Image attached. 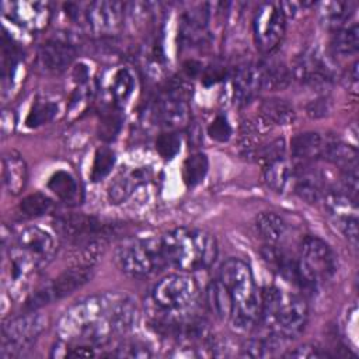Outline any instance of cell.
Segmentation results:
<instances>
[{"label": "cell", "instance_id": "cell-1", "mask_svg": "<svg viewBox=\"0 0 359 359\" xmlns=\"http://www.w3.org/2000/svg\"><path fill=\"white\" fill-rule=\"evenodd\" d=\"M136 320L137 309L129 296L102 293L72 306L59 320L57 334L67 345L93 348L129 331Z\"/></svg>", "mask_w": 359, "mask_h": 359}, {"label": "cell", "instance_id": "cell-2", "mask_svg": "<svg viewBox=\"0 0 359 359\" xmlns=\"http://www.w3.org/2000/svg\"><path fill=\"white\" fill-rule=\"evenodd\" d=\"M217 279L230 299L229 321L233 328L243 332L255 328L259 323L261 302L251 268L240 258H229L222 264Z\"/></svg>", "mask_w": 359, "mask_h": 359}, {"label": "cell", "instance_id": "cell-3", "mask_svg": "<svg viewBox=\"0 0 359 359\" xmlns=\"http://www.w3.org/2000/svg\"><path fill=\"white\" fill-rule=\"evenodd\" d=\"M259 323L264 330L280 341L297 337L307 323V304L296 293L278 286H265L259 292Z\"/></svg>", "mask_w": 359, "mask_h": 359}, {"label": "cell", "instance_id": "cell-4", "mask_svg": "<svg viewBox=\"0 0 359 359\" xmlns=\"http://www.w3.org/2000/svg\"><path fill=\"white\" fill-rule=\"evenodd\" d=\"M168 265L192 272L209 268L217 257L216 238L201 229L178 227L161 237Z\"/></svg>", "mask_w": 359, "mask_h": 359}, {"label": "cell", "instance_id": "cell-5", "mask_svg": "<svg viewBox=\"0 0 359 359\" xmlns=\"http://www.w3.org/2000/svg\"><path fill=\"white\" fill-rule=\"evenodd\" d=\"M116 259L121 269L132 278H149L168 265L163 241L156 237L128 240L118 248Z\"/></svg>", "mask_w": 359, "mask_h": 359}, {"label": "cell", "instance_id": "cell-6", "mask_svg": "<svg viewBox=\"0 0 359 359\" xmlns=\"http://www.w3.org/2000/svg\"><path fill=\"white\" fill-rule=\"evenodd\" d=\"M297 266L304 290H313L320 283L330 280L338 268L337 255L321 238L307 236L300 244Z\"/></svg>", "mask_w": 359, "mask_h": 359}, {"label": "cell", "instance_id": "cell-7", "mask_svg": "<svg viewBox=\"0 0 359 359\" xmlns=\"http://www.w3.org/2000/svg\"><path fill=\"white\" fill-rule=\"evenodd\" d=\"M196 296L195 280L184 273H171L161 278L151 292L154 304L171 316L187 311L195 303Z\"/></svg>", "mask_w": 359, "mask_h": 359}, {"label": "cell", "instance_id": "cell-8", "mask_svg": "<svg viewBox=\"0 0 359 359\" xmlns=\"http://www.w3.org/2000/svg\"><path fill=\"white\" fill-rule=\"evenodd\" d=\"M93 268H83V266H70L60 275H57L49 283L41 286L35 290L25 302V307L31 311L50 304L52 302H57L74 290L84 286L91 279Z\"/></svg>", "mask_w": 359, "mask_h": 359}, {"label": "cell", "instance_id": "cell-9", "mask_svg": "<svg viewBox=\"0 0 359 359\" xmlns=\"http://www.w3.org/2000/svg\"><path fill=\"white\" fill-rule=\"evenodd\" d=\"M252 28L257 48L264 53L272 52L280 43L286 29V15L280 3H262L255 11Z\"/></svg>", "mask_w": 359, "mask_h": 359}, {"label": "cell", "instance_id": "cell-10", "mask_svg": "<svg viewBox=\"0 0 359 359\" xmlns=\"http://www.w3.org/2000/svg\"><path fill=\"white\" fill-rule=\"evenodd\" d=\"M48 327V318L38 313H29L4 323L1 355H15L28 348Z\"/></svg>", "mask_w": 359, "mask_h": 359}, {"label": "cell", "instance_id": "cell-11", "mask_svg": "<svg viewBox=\"0 0 359 359\" xmlns=\"http://www.w3.org/2000/svg\"><path fill=\"white\" fill-rule=\"evenodd\" d=\"M55 229L62 238L73 245L83 244L91 240H105L109 229L94 216L83 213L59 215L55 219Z\"/></svg>", "mask_w": 359, "mask_h": 359}, {"label": "cell", "instance_id": "cell-12", "mask_svg": "<svg viewBox=\"0 0 359 359\" xmlns=\"http://www.w3.org/2000/svg\"><path fill=\"white\" fill-rule=\"evenodd\" d=\"M154 116L167 129H178L188 125L191 108L185 88L172 86L164 90L154 104Z\"/></svg>", "mask_w": 359, "mask_h": 359}, {"label": "cell", "instance_id": "cell-13", "mask_svg": "<svg viewBox=\"0 0 359 359\" xmlns=\"http://www.w3.org/2000/svg\"><path fill=\"white\" fill-rule=\"evenodd\" d=\"M88 29L98 36H114L123 22V4L119 1H93L84 11Z\"/></svg>", "mask_w": 359, "mask_h": 359}, {"label": "cell", "instance_id": "cell-14", "mask_svg": "<svg viewBox=\"0 0 359 359\" xmlns=\"http://www.w3.org/2000/svg\"><path fill=\"white\" fill-rule=\"evenodd\" d=\"M14 245L34 261L38 268L46 266L56 254V244L52 236L36 226L22 229Z\"/></svg>", "mask_w": 359, "mask_h": 359}, {"label": "cell", "instance_id": "cell-15", "mask_svg": "<svg viewBox=\"0 0 359 359\" xmlns=\"http://www.w3.org/2000/svg\"><path fill=\"white\" fill-rule=\"evenodd\" d=\"M1 7L11 21L29 31L43 29L52 17L50 6L45 1H6Z\"/></svg>", "mask_w": 359, "mask_h": 359}, {"label": "cell", "instance_id": "cell-16", "mask_svg": "<svg viewBox=\"0 0 359 359\" xmlns=\"http://www.w3.org/2000/svg\"><path fill=\"white\" fill-rule=\"evenodd\" d=\"M292 188L294 194L309 203L324 199L328 191L324 174L311 163H297L293 165Z\"/></svg>", "mask_w": 359, "mask_h": 359}, {"label": "cell", "instance_id": "cell-17", "mask_svg": "<svg viewBox=\"0 0 359 359\" xmlns=\"http://www.w3.org/2000/svg\"><path fill=\"white\" fill-rule=\"evenodd\" d=\"M76 48L66 39L53 38L39 46L38 59L45 72L62 73L76 59Z\"/></svg>", "mask_w": 359, "mask_h": 359}, {"label": "cell", "instance_id": "cell-18", "mask_svg": "<svg viewBox=\"0 0 359 359\" xmlns=\"http://www.w3.org/2000/svg\"><path fill=\"white\" fill-rule=\"evenodd\" d=\"M234 101L238 105L248 104L261 91L258 63H245L236 69L233 77Z\"/></svg>", "mask_w": 359, "mask_h": 359}, {"label": "cell", "instance_id": "cell-19", "mask_svg": "<svg viewBox=\"0 0 359 359\" xmlns=\"http://www.w3.org/2000/svg\"><path fill=\"white\" fill-rule=\"evenodd\" d=\"M296 77L314 88L327 87L331 83V73L324 60L316 53H307L300 56L294 67Z\"/></svg>", "mask_w": 359, "mask_h": 359}, {"label": "cell", "instance_id": "cell-20", "mask_svg": "<svg viewBox=\"0 0 359 359\" xmlns=\"http://www.w3.org/2000/svg\"><path fill=\"white\" fill-rule=\"evenodd\" d=\"M3 182L8 194L18 195L27 185L28 168L22 156L14 150L7 151L1 160Z\"/></svg>", "mask_w": 359, "mask_h": 359}, {"label": "cell", "instance_id": "cell-21", "mask_svg": "<svg viewBox=\"0 0 359 359\" xmlns=\"http://www.w3.org/2000/svg\"><path fill=\"white\" fill-rule=\"evenodd\" d=\"M150 177L147 168H132L118 177L108 188V198L111 203H122L130 198L135 189L146 184Z\"/></svg>", "mask_w": 359, "mask_h": 359}, {"label": "cell", "instance_id": "cell-22", "mask_svg": "<svg viewBox=\"0 0 359 359\" xmlns=\"http://www.w3.org/2000/svg\"><path fill=\"white\" fill-rule=\"evenodd\" d=\"M325 142L317 132H302L290 140L292 156L299 163H313L323 157Z\"/></svg>", "mask_w": 359, "mask_h": 359}, {"label": "cell", "instance_id": "cell-23", "mask_svg": "<svg viewBox=\"0 0 359 359\" xmlns=\"http://www.w3.org/2000/svg\"><path fill=\"white\" fill-rule=\"evenodd\" d=\"M255 229L265 245H280L286 237V223L273 212H262L255 219Z\"/></svg>", "mask_w": 359, "mask_h": 359}, {"label": "cell", "instance_id": "cell-24", "mask_svg": "<svg viewBox=\"0 0 359 359\" xmlns=\"http://www.w3.org/2000/svg\"><path fill=\"white\" fill-rule=\"evenodd\" d=\"M259 77H261V90H283L290 83V72L286 65L280 60H264L258 63Z\"/></svg>", "mask_w": 359, "mask_h": 359}, {"label": "cell", "instance_id": "cell-25", "mask_svg": "<svg viewBox=\"0 0 359 359\" xmlns=\"http://www.w3.org/2000/svg\"><path fill=\"white\" fill-rule=\"evenodd\" d=\"M294 108L282 98H266L259 105V118H262L269 126H285L294 121Z\"/></svg>", "mask_w": 359, "mask_h": 359}, {"label": "cell", "instance_id": "cell-26", "mask_svg": "<svg viewBox=\"0 0 359 359\" xmlns=\"http://www.w3.org/2000/svg\"><path fill=\"white\" fill-rule=\"evenodd\" d=\"M48 188L65 203L77 205L81 201V191L74 177L67 171H56L49 182Z\"/></svg>", "mask_w": 359, "mask_h": 359}, {"label": "cell", "instance_id": "cell-27", "mask_svg": "<svg viewBox=\"0 0 359 359\" xmlns=\"http://www.w3.org/2000/svg\"><path fill=\"white\" fill-rule=\"evenodd\" d=\"M323 157L338 165L341 171L358 168V150L339 140L325 142Z\"/></svg>", "mask_w": 359, "mask_h": 359}, {"label": "cell", "instance_id": "cell-28", "mask_svg": "<svg viewBox=\"0 0 359 359\" xmlns=\"http://www.w3.org/2000/svg\"><path fill=\"white\" fill-rule=\"evenodd\" d=\"M264 178L269 188L276 192H283L292 187L293 164L286 158H280L264 167Z\"/></svg>", "mask_w": 359, "mask_h": 359}, {"label": "cell", "instance_id": "cell-29", "mask_svg": "<svg viewBox=\"0 0 359 359\" xmlns=\"http://www.w3.org/2000/svg\"><path fill=\"white\" fill-rule=\"evenodd\" d=\"M331 48L339 56H349L359 49V27L358 24L345 25L334 29L331 36Z\"/></svg>", "mask_w": 359, "mask_h": 359}, {"label": "cell", "instance_id": "cell-30", "mask_svg": "<svg viewBox=\"0 0 359 359\" xmlns=\"http://www.w3.org/2000/svg\"><path fill=\"white\" fill-rule=\"evenodd\" d=\"M323 18L327 25H330L332 29L342 28L348 25V20L352 17L355 4L346 3V1H331V3H323Z\"/></svg>", "mask_w": 359, "mask_h": 359}, {"label": "cell", "instance_id": "cell-31", "mask_svg": "<svg viewBox=\"0 0 359 359\" xmlns=\"http://www.w3.org/2000/svg\"><path fill=\"white\" fill-rule=\"evenodd\" d=\"M208 157L203 153H194L182 164V180L187 187L199 185L208 172Z\"/></svg>", "mask_w": 359, "mask_h": 359}, {"label": "cell", "instance_id": "cell-32", "mask_svg": "<svg viewBox=\"0 0 359 359\" xmlns=\"http://www.w3.org/2000/svg\"><path fill=\"white\" fill-rule=\"evenodd\" d=\"M208 303L212 310V313L220 318V320H229L231 304L230 299L223 287V285L219 282V279L212 280L208 286Z\"/></svg>", "mask_w": 359, "mask_h": 359}, {"label": "cell", "instance_id": "cell-33", "mask_svg": "<svg viewBox=\"0 0 359 359\" xmlns=\"http://www.w3.org/2000/svg\"><path fill=\"white\" fill-rule=\"evenodd\" d=\"M247 158L259 163L262 167L285 158V140L276 137L268 143H261L258 147L247 154Z\"/></svg>", "mask_w": 359, "mask_h": 359}, {"label": "cell", "instance_id": "cell-34", "mask_svg": "<svg viewBox=\"0 0 359 359\" xmlns=\"http://www.w3.org/2000/svg\"><path fill=\"white\" fill-rule=\"evenodd\" d=\"M122 126V115L116 105L105 107L100 115L98 136L104 142H111L116 137Z\"/></svg>", "mask_w": 359, "mask_h": 359}, {"label": "cell", "instance_id": "cell-35", "mask_svg": "<svg viewBox=\"0 0 359 359\" xmlns=\"http://www.w3.org/2000/svg\"><path fill=\"white\" fill-rule=\"evenodd\" d=\"M18 209L22 216L35 219V217H41V216L46 215L52 209V201L45 194L35 192V194L25 196L21 201Z\"/></svg>", "mask_w": 359, "mask_h": 359}, {"label": "cell", "instance_id": "cell-36", "mask_svg": "<svg viewBox=\"0 0 359 359\" xmlns=\"http://www.w3.org/2000/svg\"><path fill=\"white\" fill-rule=\"evenodd\" d=\"M135 87L133 76L128 69H118L111 80V95L115 102H125Z\"/></svg>", "mask_w": 359, "mask_h": 359}, {"label": "cell", "instance_id": "cell-37", "mask_svg": "<svg viewBox=\"0 0 359 359\" xmlns=\"http://www.w3.org/2000/svg\"><path fill=\"white\" fill-rule=\"evenodd\" d=\"M115 164V153L109 147H100L94 154V161L90 172V178L94 182L104 180Z\"/></svg>", "mask_w": 359, "mask_h": 359}, {"label": "cell", "instance_id": "cell-38", "mask_svg": "<svg viewBox=\"0 0 359 359\" xmlns=\"http://www.w3.org/2000/svg\"><path fill=\"white\" fill-rule=\"evenodd\" d=\"M57 112V105L50 101H38L31 108L28 116H27V126L29 128H38L41 125H45L53 119V116Z\"/></svg>", "mask_w": 359, "mask_h": 359}, {"label": "cell", "instance_id": "cell-39", "mask_svg": "<svg viewBox=\"0 0 359 359\" xmlns=\"http://www.w3.org/2000/svg\"><path fill=\"white\" fill-rule=\"evenodd\" d=\"M180 149H181V139L172 130L164 132V133L158 135L156 139V150L165 160L175 157L178 154Z\"/></svg>", "mask_w": 359, "mask_h": 359}, {"label": "cell", "instance_id": "cell-40", "mask_svg": "<svg viewBox=\"0 0 359 359\" xmlns=\"http://www.w3.org/2000/svg\"><path fill=\"white\" fill-rule=\"evenodd\" d=\"M208 135L216 142H226L231 135V126L224 115H217L208 126Z\"/></svg>", "mask_w": 359, "mask_h": 359}, {"label": "cell", "instance_id": "cell-41", "mask_svg": "<svg viewBox=\"0 0 359 359\" xmlns=\"http://www.w3.org/2000/svg\"><path fill=\"white\" fill-rule=\"evenodd\" d=\"M20 60V50L17 45L11 42V39H7L6 35H3V76L7 74V72H11V69L17 65Z\"/></svg>", "mask_w": 359, "mask_h": 359}, {"label": "cell", "instance_id": "cell-42", "mask_svg": "<svg viewBox=\"0 0 359 359\" xmlns=\"http://www.w3.org/2000/svg\"><path fill=\"white\" fill-rule=\"evenodd\" d=\"M114 356H123V358H149L150 352L149 349L139 344V342H126L116 348V351L112 353Z\"/></svg>", "mask_w": 359, "mask_h": 359}, {"label": "cell", "instance_id": "cell-43", "mask_svg": "<svg viewBox=\"0 0 359 359\" xmlns=\"http://www.w3.org/2000/svg\"><path fill=\"white\" fill-rule=\"evenodd\" d=\"M285 356H287V358H300V359H320V358H328L330 355L325 351H323L321 348L316 346V345L306 344V345H302V346L287 352Z\"/></svg>", "mask_w": 359, "mask_h": 359}, {"label": "cell", "instance_id": "cell-44", "mask_svg": "<svg viewBox=\"0 0 359 359\" xmlns=\"http://www.w3.org/2000/svg\"><path fill=\"white\" fill-rule=\"evenodd\" d=\"M330 101L325 97H320L307 104V115L311 118H323L330 112Z\"/></svg>", "mask_w": 359, "mask_h": 359}, {"label": "cell", "instance_id": "cell-45", "mask_svg": "<svg viewBox=\"0 0 359 359\" xmlns=\"http://www.w3.org/2000/svg\"><path fill=\"white\" fill-rule=\"evenodd\" d=\"M184 69H185V72H187L189 76H195V74L201 70V65L196 63L195 60H189V62H187V63L184 65Z\"/></svg>", "mask_w": 359, "mask_h": 359}]
</instances>
